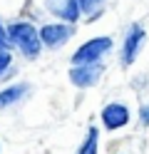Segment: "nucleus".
Listing matches in <instances>:
<instances>
[{
	"label": "nucleus",
	"mask_w": 149,
	"mask_h": 154,
	"mask_svg": "<svg viewBox=\"0 0 149 154\" xmlns=\"http://www.w3.org/2000/svg\"><path fill=\"white\" fill-rule=\"evenodd\" d=\"M77 3H79V10H82L85 15H89V17H97L99 13H102V3H104V0H77Z\"/></svg>",
	"instance_id": "nucleus-10"
},
{
	"label": "nucleus",
	"mask_w": 149,
	"mask_h": 154,
	"mask_svg": "<svg viewBox=\"0 0 149 154\" xmlns=\"http://www.w3.org/2000/svg\"><path fill=\"white\" fill-rule=\"evenodd\" d=\"M40 30V40H42V47H50V50H57V47H62L70 37L75 35V25L70 23H47L42 27H37Z\"/></svg>",
	"instance_id": "nucleus-4"
},
{
	"label": "nucleus",
	"mask_w": 149,
	"mask_h": 154,
	"mask_svg": "<svg viewBox=\"0 0 149 154\" xmlns=\"http://www.w3.org/2000/svg\"><path fill=\"white\" fill-rule=\"evenodd\" d=\"M147 42V32L142 25H132L124 35V45H122V52H119V60H122L124 67L134 65V60L139 57V52H142V47Z\"/></svg>",
	"instance_id": "nucleus-6"
},
{
	"label": "nucleus",
	"mask_w": 149,
	"mask_h": 154,
	"mask_svg": "<svg viewBox=\"0 0 149 154\" xmlns=\"http://www.w3.org/2000/svg\"><path fill=\"white\" fill-rule=\"evenodd\" d=\"M8 35L13 47L25 57V60H35V57L42 52V40H40V30L27 23V20H17L13 25H8Z\"/></svg>",
	"instance_id": "nucleus-1"
},
{
	"label": "nucleus",
	"mask_w": 149,
	"mask_h": 154,
	"mask_svg": "<svg viewBox=\"0 0 149 154\" xmlns=\"http://www.w3.org/2000/svg\"><path fill=\"white\" fill-rule=\"evenodd\" d=\"M0 152H3V144H0Z\"/></svg>",
	"instance_id": "nucleus-14"
},
{
	"label": "nucleus",
	"mask_w": 149,
	"mask_h": 154,
	"mask_svg": "<svg viewBox=\"0 0 149 154\" xmlns=\"http://www.w3.org/2000/svg\"><path fill=\"white\" fill-rule=\"evenodd\" d=\"M77 154H99V129L97 127H89L87 129V137L82 139Z\"/></svg>",
	"instance_id": "nucleus-9"
},
{
	"label": "nucleus",
	"mask_w": 149,
	"mask_h": 154,
	"mask_svg": "<svg viewBox=\"0 0 149 154\" xmlns=\"http://www.w3.org/2000/svg\"><path fill=\"white\" fill-rule=\"evenodd\" d=\"M45 8L55 17H60L62 23H70V25H75L79 20V15H82L77 0H45Z\"/></svg>",
	"instance_id": "nucleus-7"
},
{
	"label": "nucleus",
	"mask_w": 149,
	"mask_h": 154,
	"mask_svg": "<svg viewBox=\"0 0 149 154\" xmlns=\"http://www.w3.org/2000/svg\"><path fill=\"white\" fill-rule=\"evenodd\" d=\"M13 70V52L0 50V77H5V72Z\"/></svg>",
	"instance_id": "nucleus-11"
},
{
	"label": "nucleus",
	"mask_w": 149,
	"mask_h": 154,
	"mask_svg": "<svg viewBox=\"0 0 149 154\" xmlns=\"http://www.w3.org/2000/svg\"><path fill=\"white\" fill-rule=\"evenodd\" d=\"M30 94V85L27 82H13L8 87L0 90V109H8L13 104H20Z\"/></svg>",
	"instance_id": "nucleus-8"
},
{
	"label": "nucleus",
	"mask_w": 149,
	"mask_h": 154,
	"mask_svg": "<svg viewBox=\"0 0 149 154\" xmlns=\"http://www.w3.org/2000/svg\"><path fill=\"white\" fill-rule=\"evenodd\" d=\"M104 75V65L102 62H89V65H72L70 67V82L75 85L77 90H87V87H95V85L102 80Z\"/></svg>",
	"instance_id": "nucleus-3"
},
{
	"label": "nucleus",
	"mask_w": 149,
	"mask_h": 154,
	"mask_svg": "<svg viewBox=\"0 0 149 154\" xmlns=\"http://www.w3.org/2000/svg\"><path fill=\"white\" fill-rule=\"evenodd\" d=\"M0 50H13V42H10V35H8V27L0 23Z\"/></svg>",
	"instance_id": "nucleus-12"
},
{
	"label": "nucleus",
	"mask_w": 149,
	"mask_h": 154,
	"mask_svg": "<svg viewBox=\"0 0 149 154\" xmlns=\"http://www.w3.org/2000/svg\"><path fill=\"white\" fill-rule=\"evenodd\" d=\"M139 124H142V127H149V104H142V107H139Z\"/></svg>",
	"instance_id": "nucleus-13"
},
{
	"label": "nucleus",
	"mask_w": 149,
	"mask_h": 154,
	"mask_svg": "<svg viewBox=\"0 0 149 154\" xmlns=\"http://www.w3.org/2000/svg\"><path fill=\"white\" fill-rule=\"evenodd\" d=\"M99 119H102V127L107 132H117V129H124L129 119H132V112L124 102H109L102 107L99 112Z\"/></svg>",
	"instance_id": "nucleus-5"
},
{
	"label": "nucleus",
	"mask_w": 149,
	"mask_h": 154,
	"mask_svg": "<svg viewBox=\"0 0 149 154\" xmlns=\"http://www.w3.org/2000/svg\"><path fill=\"white\" fill-rule=\"evenodd\" d=\"M114 47V40L112 37H92V40H87L85 45H79L77 50L72 52V65H89V62H102V57L107 52H112Z\"/></svg>",
	"instance_id": "nucleus-2"
}]
</instances>
